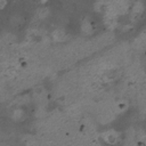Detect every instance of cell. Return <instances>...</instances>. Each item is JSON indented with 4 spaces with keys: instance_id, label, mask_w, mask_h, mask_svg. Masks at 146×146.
Instances as JSON below:
<instances>
[{
    "instance_id": "cell-6",
    "label": "cell",
    "mask_w": 146,
    "mask_h": 146,
    "mask_svg": "<svg viewBox=\"0 0 146 146\" xmlns=\"http://www.w3.org/2000/svg\"><path fill=\"white\" fill-rule=\"evenodd\" d=\"M48 13H49L48 8L42 7V8H40V9H39V11H38V16H39L40 18H46V17L48 16Z\"/></svg>"
},
{
    "instance_id": "cell-1",
    "label": "cell",
    "mask_w": 146,
    "mask_h": 146,
    "mask_svg": "<svg viewBox=\"0 0 146 146\" xmlns=\"http://www.w3.org/2000/svg\"><path fill=\"white\" fill-rule=\"evenodd\" d=\"M100 138L107 145H116L120 141V132L114 129H107L100 133Z\"/></svg>"
},
{
    "instance_id": "cell-7",
    "label": "cell",
    "mask_w": 146,
    "mask_h": 146,
    "mask_svg": "<svg viewBox=\"0 0 146 146\" xmlns=\"http://www.w3.org/2000/svg\"><path fill=\"white\" fill-rule=\"evenodd\" d=\"M8 6V0H0V10H3Z\"/></svg>"
},
{
    "instance_id": "cell-5",
    "label": "cell",
    "mask_w": 146,
    "mask_h": 146,
    "mask_svg": "<svg viewBox=\"0 0 146 146\" xmlns=\"http://www.w3.org/2000/svg\"><path fill=\"white\" fill-rule=\"evenodd\" d=\"M143 13H144V3L141 1H137L132 8V14L135 16H137V18H138Z\"/></svg>"
},
{
    "instance_id": "cell-2",
    "label": "cell",
    "mask_w": 146,
    "mask_h": 146,
    "mask_svg": "<svg viewBox=\"0 0 146 146\" xmlns=\"http://www.w3.org/2000/svg\"><path fill=\"white\" fill-rule=\"evenodd\" d=\"M50 36H51V40L57 43H63L68 39V34L63 27H57V29L52 30Z\"/></svg>"
},
{
    "instance_id": "cell-8",
    "label": "cell",
    "mask_w": 146,
    "mask_h": 146,
    "mask_svg": "<svg viewBox=\"0 0 146 146\" xmlns=\"http://www.w3.org/2000/svg\"><path fill=\"white\" fill-rule=\"evenodd\" d=\"M48 1H49V0H40V3H41V5H46Z\"/></svg>"
},
{
    "instance_id": "cell-4",
    "label": "cell",
    "mask_w": 146,
    "mask_h": 146,
    "mask_svg": "<svg viewBox=\"0 0 146 146\" xmlns=\"http://www.w3.org/2000/svg\"><path fill=\"white\" fill-rule=\"evenodd\" d=\"M26 117H27V113L22 107H16L11 112V119L15 122H24L26 120Z\"/></svg>"
},
{
    "instance_id": "cell-3",
    "label": "cell",
    "mask_w": 146,
    "mask_h": 146,
    "mask_svg": "<svg viewBox=\"0 0 146 146\" xmlns=\"http://www.w3.org/2000/svg\"><path fill=\"white\" fill-rule=\"evenodd\" d=\"M95 29H96V25L95 23L89 19V18H84L81 23V26H80V30H81V33H83L84 35H90L95 32Z\"/></svg>"
}]
</instances>
